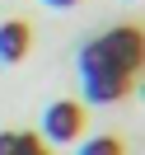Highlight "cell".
Here are the masks:
<instances>
[{"label": "cell", "mask_w": 145, "mask_h": 155, "mask_svg": "<svg viewBox=\"0 0 145 155\" xmlns=\"http://www.w3.org/2000/svg\"><path fill=\"white\" fill-rule=\"evenodd\" d=\"M80 132H84V108L75 99H56L42 113V141L47 146H70V141H80Z\"/></svg>", "instance_id": "3"}, {"label": "cell", "mask_w": 145, "mask_h": 155, "mask_svg": "<svg viewBox=\"0 0 145 155\" xmlns=\"http://www.w3.org/2000/svg\"><path fill=\"white\" fill-rule=\"evenodd\" d=\"M0 155H47V141L33 132H0Z\"/></svg>", "instance_id": "5"}, {"label": "cell", "mask_w": 145, "mask_h": 155, "mask_svg": "<svg viewBox=\"0 0 145 155\" xmlns=\"http://www.w3.org/2000/svg\"><path fill=\"white\" fill-rule=\"evenodd\" d=\"M42 5H52V10H70V5H80V0H42Z\"/></svg>", "instance_id": "7"}, {"label": "cell", "mask_w": 145, "mask_h": 155, "mask_svg": "<svg viewBox=\"0 0 145 155\" xmlns=\"http://www.w3.org/2000/svg\"><path fill=\"white\" fill-rule=\"evenodd\" d=\"M98 52H103L108 61H112L122 75H136V71L145 66V33L131 28V24H122V28H108L103 38H98Z\"/></svg>", "instance_id": "2"}, {"label": "cell", "mask_w": 145, "mask_h": 155, "mask_svg": "<svg viewBox=\"0 0 145 155\" xmlns=\"http://www.w3.org/2000/svg\"><path fill=\"white\" fill-rule=\"evenodd\" d=\"M80 89H84L89 104H117V99L131 89V75H122V71L98 52V42H89V47L80 52Z\"/></svg>", "instance_id": "1"}, {"label": "cell", "mask_w": 145, "mask_h": 155, "mask_svg": "<svg viewBox=\"0 0 145 155\" xmlns=\"http://www.w3.org/2000/svg\"><path fill=\"white\" fill-rule=\"evenodd\" d=\"M75 155H122V141L117 136H89V141H80Z\"/></svg>", "instance_id": "6"}, {"label": "cell", "mask_w": 145, "mask_h": 155, "mask_svg": "<svg viewBox=\"0 0 145 155\" xmlns=\"http://www.w3.org/2000/svg\"><path fill=\"white\" fill-rule=\"evenodd\" d=\"M28 47H33V28L24 19H5V24H0V61H5V66L24 61Z\"/></svg>", "instance_id": "4"}]
</instances>
